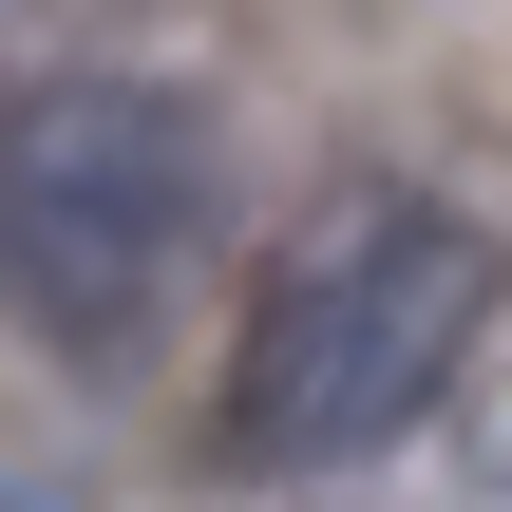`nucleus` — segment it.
<instances>
[{
    "instance_id": "obj_1",
    "label": "nucleus",
    "mask_w": 512,
    "mask_h": 512,
    "mask_svg": "<svg viewBox=\"0 0 512 512\" xmlns=\"http://www.w3.org/2000/svg\"><path fill=\"white\" fill-rule=\"evenodd\" d=\"M475 323H494V228H456V209H418V190L323 209V228L266 266L247 342H228V456H247V475H342V456L418 437L437 380L475 361Z\"/></svg>"
},
{
    "instance_id": "obj_2",
    "label": "nucleus",
    "mask_w": 512,
    "mask_h": 512,
    "mask_svg": "<svg viewBox=\"0 0 512 512\" xmlns=\"http://www.w3.org/2000/svg\"><path fill=\"white\" fill-rule=\"evenodd\" d=\"M209 228V133L152 76H38L0 114V285L57 342H133Z\"/></svg>"
}]
</instances>
